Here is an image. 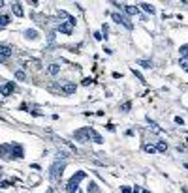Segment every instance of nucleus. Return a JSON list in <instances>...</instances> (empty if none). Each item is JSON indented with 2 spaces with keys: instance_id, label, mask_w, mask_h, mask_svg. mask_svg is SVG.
<instances>
[{
  "instance_id": "9b49d317",
  "label": "nucleus",
  "mask_w": 188,
  "mask_h": 193,
  "mask_svg": "<svg viewBox=\"0 0 188 193\" xmlns=\"http://www.w3.org/2000/svg\"><path fill=\"white\" fill-rule=\"evenodd\" d=\"M25 38H27V39H36V38H38V30H36V28H28V30L25 32Z\"/></svg>"
},
{
  "instance_id": "6ab92c4d",
  "label": "nucleus",
  "mask_w": 188,
  "mask_h": 193,
  "mask_svg": "<svg viewBox=\"0 0 188 193\" xmlns=\"http://www.w3.org/2000/svg\"><path fill=\"white\" fill-rule=\"evenodd\" d=\"M8 23H9V17L8 15H2V17H0V26H8Z\"/></svg>"
},
{
  "instance_id": "ddd939ff",
  "label": "nucleus",
  "mask_w": 188,
  "mask_h": 193,
  "mask_svg": "<svg viewBox=\"0 0 188 193\" xmlns=\"http://www.w3.org/2000/svg\"><path fill=\"white\" fill-rule=\"evenodd\" d=\"M59 71H60V66H59V64H51V66L47 68V73H49V75H57Z\"/></svg>"
},
{
  "instance_id": "f8f14e48",
  "label": "nucleus",
  "mask_w": 188,
  "mask_h": 193,
  "mask_svg": "<svg viewBox=\"0 0 188 193\" xmlns=\"http://www.w3.org/2000/svg\"><path fill=\"white\" fill-rule=\"evenodd\" d=\"M139 6H141V9H145V12H147V13H151V15L156 13V9H154L151 4H147V2H143V4H139Z\"/></svg>"
},
{
  "instance_id": "bb28decb",
  "label": "nucleus",
  "mask_w": 188,
  "mask_h": 193,
  "mask_svg": "<svg viewBox=\"0 0 188 193\" xmlns=\"http://www.w3.org/2000/svg\"><path fill=\"white\" fill-rule=\"evenodd\" d=\"M132 191H134V189H130L128 186H124V188H122V193H132Z\"/></svg>"
},
{
  "instance_id": "f03ea898",
  "label": "nucleus",
  "mask_w": 188,
  "mask_h": 193,
  "mask_svg": "<svg viewBox=\"0 0 188 193\" xmlns=\"http://www.w3.org/2000/svg\"><path fill=\"white\" fill-rule=\"evenodd\" d=\"M73 137L77 139V141H81V143L90 141V139H92V127H81V130H77L73 133Z\"/></svg>"
},
{
  "instance_id": "39448f33",
  "label": "nucleus",
  "mask_w": 188,
  "mask_h": 193,
  "mask_svg": "<svg viewBox=\"0 0 188 193\" xmlns=\"http://www.w3.org/2000/svg\"><path fill=\"white\" fill-rule=\"evenodd\" d=\"M12 157H17V159H23L25 157V152H23V146L21 144H12Z\"/></svg>"
},
{
  "instance_id": "dca6fc26",
  "label": "nucleus",
  "mask_w": 188,
  "mask_h": 193,
  "mask_svg": "<svg viewBox=\"0 0 188 193\" xmlns=\"http://www.w3.org/2000/svg\"><path fill=\"white\" fill-rule=\"evenodd\" d=\"M77 189H79V186L72 184V182H68V184H66V191H68V193H77Z\"/></svg>"
},
{
  "instance_id": "5701e85b",
  "label": "nucleus",
  "mask_w": 188,
  "mask_h": 193,
  "mask_svg": "<svg viewBox=\"0 0 188 193\" xmlns=\"http://www.w3.org/2000/svg\"><path fill=\"white\" fill-rule=\"evenodd\" d=\"M9 186H12V182H9V180H2V182H0V188H2V189H6Z\"/></svg>"
},
{
  "instance_id": "393cba45",
  "label": "nucleus",
  "mask_w": 188,
  "mask_h": 193,
  "mask_svg": "<svg viewBox=\"0 0 188 193\" xmlns=\"http://www.w3.org/2000/svg\"><path fill=\"white\" fill-rule=\"evenodd\" d=\"M88 84H92V77H85L83 79V86H88Z\"/></svg>"
},
{
  "instance_id": "9d476101",
  "label": "nucleus",
  "mask_w": 188,
  "mask_h": 193,
  "mask_svg": "<svg viewBox=\"0 0 188 193\" xmlns=\"http://www.w3.org/2000/svg\"><path fill=\"white\" fill-rule=\"evenodd\" d=\"M60 92H62V94H73V92H75V84H73V83L64 84V86L60 88Z\"/></svg>"
},
{
  "instance_id": "c85d7f7f",
  "label": "nucleus",
  "mask_w": 188,
  "mask_h": 193,
  "mask_svg": "<svg viewBox=\"0 0 188 193\" xmlns=\"http://www.w3.org/2000/svg\"><path fill=\"white\" fill-rule=\"evenodd\" d=\"M132 193H139V186H136V188H134V191H132Z\"/></svg>"
},
{
  "instance_id": "b1692460",
  "label": "nucleus",
  "mask_w": 188,
  "mask_h": 193,
  "mask_svg": "<svg viewBox=\"0 0 188 193\" xmlns=\"http://www.w3.org/2000/svg\"><path fill=\"white\" fill-rule=\"evenodd\" d=\"M132 73H134V75H136V77H137V79H139L141 83H145V77H143V75H141L139 71H136V69H132Z\"/></svg>"
},
{
  "instance_id": "0eeeda50",
  "label": "nucleus",
  "mask_w": 188,
  "mask_h": 193,
  "mask_svg": "<svg viewBox=\"0 0 188 193\" xmlns=\"http://www.w3.org/2000/svg\"><path fill=\"white\" fill-rule=\"evenodd\" d=\"M9 56H12V49H9L8 45H0V60L6 62Z\"/></svg>"
},
{
  "instance_id": "aec40b11",
  "label": "nucleus",
  "mask_w": 188,
  "mask_h": 193,
  "mask_svg": "<svg viewBox=\"0 0 188 193\" xmlns=\"http://www.w3.org/2000/svg\"><path fill=\"white\" fill-rule=\"evenodd\" d=\"M130 109H132V103L130 101H124L122 105H120V111H124V113H128Z\"/></svg>"
},
{
  "instance_id": "4468645a",
  "label": "nucleus",
  "mask_w": 188,
  "mask_h": 193,
  "mask_svg": "<svg viewBox=\"0 0 188 193\" xmlns=\"http://www.w3.org/2000/svg\"><path fill=\"white\" fill-rule=\"evenodd\" d=\"M12 9H13V13L17 15V17H23V8H21V4L17 2V4H13L12 6Z\"/></svg>"
},
{
  "instance_id": "4be33fe9",
  "label": "nucleus",
  "mask_w": 188,
  "mask_h": 193,
  "mask_svg": "<svg viewBox=\"0 0 188 193\" xmlns=\"http://www.w3.org/2000/svg\"><path fill=\"white\" fill-rule=\"evenodd\" d=\"M145 150H147L149 154H154V152H156V146H152V144H145Z\"/></svg>"
},
{
  "instance_id": "a211bd4d",
  "label": "nucleus",
  "mask_w": 188,
  "mask_h": 193,
  "mask_svg": "<svg viewBox=\"0 0 188 193\" xmlns=\"http://www.w3.org/2000/svg\"><path fill=\"white\" fill-rule=\"evenodd\" d=\"M25 77H27V75H25V71H23V69H17V71H15V79L25 81Z\"/></svg>"
},
{
  "instance_id": "473e14b6",
  "label": "nucleus",
  "mask_w": 188,
  "mask_h": 193,
  "mask_svg": "<svg viewBox=\"0 0 188 193\" xmlns=\"http://www.w3.org/2000/svg\"><path fill=\"white\" fill-rule=\"evenodd\" d=\"M184 69H186V71H188V66H186V68H184Z\"/></svg>"
},
{
  "instance_id": "20e7f679",
  "label": "nucleus",
  "mask_w": 188,
  "mask_h": 193,
  "mask_svg": "<svg viewBox=\"0 0 188 193\" xmlns=\"http://www.w3.org/2000/svg\"><path fill=\"white\" fill-rule=\"evenodd\" d=\"M113 19H115V23H119V25H124L128 30H132V26H134V25H132L130 21L124 17V15H120V13H113Z\"/></svg>"
},
{
  "instance_id": "f3484780",
  "label": "nucleus",
  "mask_w": 188,
  "mask_h": 193,
  "mask_svg": "<svg viewBox=\"0 0 188 193\" xmlns=\"http://www.w3.org/2000/svg\"><path fill=\"white\" fill-rule=\"evenodd\" d=\"M156 150H158V152H165V150H168V143H164V141H160V143L156 144Z\"/></svg>"
},
{
  "instance_id": "423d86ee",
  "label": "nucleus",
  "mask_w": 188,
  "mask_h": 193,
  "mask_svg": "<svg viewBox=\"0 0 188 193\" xmlns=\"http://www.w3.org/2000/svg\"><path fill=\"white\" fill-rule=\"evenodd\" d=\"M13 90H15V84H13L12 81H8V83H4V84H2V90H0V92H2V96L6 98V96H9Z\"/></svg>"
},
{
  "instance_id": "412c9836",
  "label": "nucleus",
  "mask_w": 188,
  "mask_h": 193,
  "mask_svg": "<svg viewBox=\"0 0 188 193\" xmlns=\"http://www.w3.org/2000/svg\"><path fill=\"white\" fill-rule=\"evenodd\" d=\"M139 64H141V68H145V69H149V68H152V62H149V60H141Z\"/></svg>"
},
{
  "instance_id": "7c9ffc66",
  "label": "nucleus",
  "mask_w": 188,
  "mask_h": 193,
  "mask_svg": "<svg viewBox=\"0 0 188 193\" xmlns=\"http://www.w3.org/2000/svg\"><path fill=\"white\" fill-rule=\"evenodd\" d=\"M143 193H151V191H147V189H145V191H143Z\"/></svg>"
},
{
  "instance_id": "6e6552de",
  "label": "nucleus",
  "mask_w": 188,
  "mask_h": 193,
  "mask_svg": "<svg viewBox=\"0 0 188 193\" xmlns=\"http://www.w3.org/2000/svg\"><path fill=\"white\" fill-rule=\"evenodd\" d=\"M85 176H87V174H85V171H77V173L70 178V182H72V184H75V186H79V182H81Z\"/></svg>"
},
{
  "instance_id": "2eb2a0df",
  "label": "nucleus",
  "mask_w": 188,
  "mask_h": 193,
  "mask_svg": "<svg viewBox=\"0 0 188 193\" xmlns=\"http://www.w3.org/2000/svg\"><path fill=\"white\" fill-rule=\"evenodd\" d=\"M87 193H100V189H98V184H96V182H90V184H88Z\"/></svg>"
},
{
  "instance_id": "c756f323",
  "label": "nucleus",
  "mask_w": 188,
  "mask_h": 193,
  "mask_svg": "<svg viewBox=\"0 0 188 193\" xmlns=\"http://www.w3.org/2000/svg\"><path fill=\"white\" fill-rule=\"evenodd\" d=\"M47 193H53V189H47Z\"/></svg>"
},
{
  "instance_id": "1a4fd4ad",
  "label": "nucleus",
  "mask_w": 188,
  "mask_h": 193,
  "mask_svg": "<svg viewBox=\"0 0 188 193\" xmlns=\"http://www.w3.org/2000/svg\"><path fill=\"white\" fill-rule=\"evenodd\" d=\"M122 9L128 15H137L139 13V8L137 6H130V4H122Z\"/></svg>"
},
{
  "instance_id": "cd10ccee",
  "label": "nucleus",
  "mask_w": 188,
  "mask_h": 193,
  "mask_svg": "<svg viewBox=\"0 0 188 193\" xmlns=\"http://www.w3.org/2000/svg\"><path fill=\"white\" fill-rule=\"evenodd\" d=\"M94 38H96V39H102V38H104V36H102V34H100V32H94Z\"/></svg>"
},
{
  "instance_id": "7ed1b4c3",
  "label": "nucleus",
  "mask_w": 188,
  "mask_h": 193,
  "mask_svg": "<svg viewBox=\"0 0 188 193\" xmlns=\"http://www.w3.org/2000/svg\"><path fill=\"white\" fill-rule=\"evenodd\" d=\"M73 25H75V19H73V17H68V21H66V23L59 25V30H60V32H64V34H72Z\"/></svg>"
},
{
  "instance_id": "2f4dec72",
  "label": "nucleus",
  "mask_w": 188,
  "mask_h": 193,
  "mask_svg": "<svg viewBox=\"0 0 188 193\" xmlns=\"http://www.w3.org/2000/svg\"><path fill=\"white\" fill-rule=\"evenodd\" d=\"M184 167H186V169H188V163H186V165H184Z\"/></svg>"
},
{
  "instance_id": "a878e982",
  "label": "nucleus",
  "mask_w": 188,
  "mask_h": 193,
  "mask_svg": "<svg viewBox=\"0 0 188 193\" xmlns=\"http://www.w3.org/2000/svg\"><path fill=\"white\" fill-rule=\"evenodd\" d=\"M175 122H177V124H179V126H183V124H184V120L181 118V116H175Z\"/></svg>"
},
{
  "instance_id": "f257e3e1",
  "label": "nucleus",
  "mask_w": 188,
  "mask_h": 193,
  "mask_svg": "<svg viewBox=\"0 0 188 193\" xmlns=\"http://www.w3.org/2000/svg\"><path fill=\"white\" fill-rule=\"evenodd\" d=\"M64 167H66V161H55L49 169V178L51 182H59L62 173H64Z\"/></svg>"
}]
</instances>
